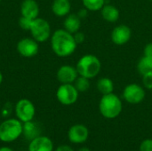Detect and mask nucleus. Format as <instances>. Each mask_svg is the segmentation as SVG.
I'll return each instance as SVG.
<instances>
[{
	"instance_id": "1",
	"label": "nucleus",
	"mask_w": 152,
	"mask_h": 151,
	"mask_svg": "<svg viewBox=\"0 0 152 151\" xmlns=\"http://www.w3.org/2000/svg\"><path fill=\"white\" fill-rule=\"evenodd\" d=\"M50 38L52 50L59 57L70 56L77 49V44L74 39L73 34L64 28L55 30Z\"/></svg>"
},
{
	"instance_id": "2",
	"label": "nucleus",
	"mask_w": 152,
	"mask_h": 151,
	"mask_svg": "<svg viewBox=\"0 0 152 151\" xmlns=\"http://www.w3.org/2000/svg\"><path fill=\"white\" fill-rule=\"evenodd\" d=\"M76 69L79 76L92 79L99 75L102 69V62L94 54H86L77 62Z\"/></svg>"
},
{
	"instance_id": "3",
	"label": "nucleus",
	"mask_w": 152,
	"mask_h": 151,
	"mask_svg": "<svg viewBox=\"0 0 152 151\" xmlns=\"http://www.w3.org/2000/svg\"><path fill=\"white\" fill-rule=\"evenodd\" d=\"M123 109L122 101L118 95L111 93L102 95L100 103L99 110L102 117L109 119H113L119 116Z\"/></svg>"
},
{
	"instance_id": "4",
	"label": "nucleus",
	"mask_w": 152,
	"mask_h": 151,
	"mask_svg": "<svg viewBox=\"0 0 152 151\" xmlns=\"http://www.w3.org/2000/svg\"><path fill=\"white\" fill-rule=\"evenodd\" d=\"M22 133L23 125L18 118L6 119L0 124V141L3 142H14Z\"/></svg>"
},
{
	"instance_id": "5",
	"label": "nucleus",
	"mask_w": 152,
	"mask_h": 151,
	"mask_svg": "<svg viewBox=\"0 0 152 151\" xmlns=\"http://www.w3.org/2000/svg\"><path fill=\"white\" fill-rule=\"evenodd\" d=\"M32 37L38 43L47 41L51 37V26L49 22L43 18H36L32 20L29 28Z\"/></svg>"
},
{
	"instance_id": "6",
	"label": "nucleus",
	"mask_w": 152,
	"mask_h": 151,
	"mask_svg": "<svg viewBox=\"0 0 152 151\" xmlns=\"http://www.w3.org/2000/svg\"><path fill=\"white\" fill-rule=\"evenodd\" d=\"M78 93L73 84H61L56 91V98L62 105L69 106L77 101Z\"/></svg>"
},
{
	"instance_id": "7",
	"label": "nucleus",
	"mask_w": 152,
	"mask_h": 151,
	"mask_svg": "<svg viewBox=\"0 0 152 151\" xmlns=\"http://www.w3.org/2000/svg\"><path fill=\"white\" fill-rule=\"evenodd\" d=\"M15 114L17 118L22 123L30 122L36 114L35 105L28 99H20L15 105Z\"/></svg>"
},
{
	"instance_id": "8",
	"label": "nucleus",
	"mask_w": 152,
	"mask_h": 151,
	"mask_svg": "<svg viewBox=\"0 0 152 151\" xmlns=\"http://www.w3.org/2000/svg\"><path fill=\"white\" fill-rule=\"evenodd\" d=\"M145 96L144 87L135 83L127 85L123 91V98L130 104L141 103L145 99Z\"/></svg>"
},
{
	"instance_id": "9",
	"label": "nucleus",
	"mask_w": 152,
	"mask_h": 151,
	"mask_svg": "<svg viewBox=\"0 0 152 151\" xmlns=\"http://www.w3.org/2000/svg\"><path fill=\"white\" fill-rule=\"evenodd\" d=\"M17 52L25 58H32L37 54L39 46L38 42H37L33 37H26L20 39L17 43L16 46Z\"/></svg>"
},
{
	"instance_id": "10",
	"label": "nucleus",
	"mask_w": 152,
	"mask_h": 151,
	"mask_svg": "<svg viewBox=\"0 0 152 151\" xmlns=\"http://www.w3.org/2000/svg\"><path fill=\"white\" fill-rule=\"evenodd\" d=\"M132 36V30L127 25H118L111 32V41L117 45L126 44Z\"/></svg>"
},
{
	"instance_id": "11",
	"label": "nucleus",
	"mask_w": 152,
	"mask_h": 151,
	"mask_svg": "<svg viewBox=\"0 0 152 151\" xmlns=\"http://www.w3.org/2000/svg\"><path fill=\"white\" fill-rule=\"evenodd\" d=\"M78 76L76 67L71 65H62L56 73V77L61 84H73Z\"/></svg>"
},
{
	"instance_id": "12",
	"label": "nucleus",
	"mask_w": 152,
	"mask_h": 151,
	"mask_svg": "<svg viewBox=\"0 0 152 151\" xmlns=\"http://www.w3.org/2000/svg\"><path fill=\"white\" fill-rule=\"evenodd\" d=\"M89 135V131L87 127L84 125H72L69 132H68V137L69 140L75 144H80L85 142Z\"/></svg>"
},
{
	"instance_id": "13",
	"label": "nucleus",
	"mask_w": 152,
	"mask_h": 151,
	"mask_svg": "<svg viewBox=\"0 0 152 151\" xmlns=\"http://www.w3.org/2000/svg\"><path fill=\"white\" fill-rule=\"evenodd\" d=\"M21 16L34 20L39 15V5L36 0H23L20 4Z\"/></svg>"
},
{
	"instance_id": "14",
	"label": "nucleus",
	"mask_w": 152,
	"mask_h": 151,
	"mask_svg": "<svg viewBox=\"0 0 152 151\" xmlns=\"http://www.w3.org/2000/svg\"><path fill=\"white\" fill-rule=\"evenodd\" d=\"M53 142L46 136H38L34 138L28 146V151H53Z\"/></svg>"
},
{
	"instance_id": "15",
	"label": "nucleus",
	"mask_w": 152,
	"mask_h": 151,
	"mask_svg": "<svg viewBox=\"0 0 152 151\" xmlns=\"http://www.w3.org/2000/svg\"><path fill=\"white\" fill-rule=\"evenodd\" d=\"M71 9L70 0H53L52 4V12L57 17H66L69 14Z\"/></svg>"
},
{
	"instance_id": "16",
	"label": "nucleus",
	"mask_w": 152,
	"mask_h": 151,
	"mask_svg": "<svg viewBox=\"0 0 152 151\" xmlns=\"http://www.w3.org/2000/svg\"><path fill=\"white\" fill-rule=\"evenodd\" d=\"M64 29L69 31L71 34H75L79 31L81 28V19L77 16V13H69L66 16L63 22Z\"/></svg>"
},
{
	"instance_id": "17",
	"label": "nucleus",
	"mask_w": 152,
	"mask_h": 151,
	"mask_svg": "<svg viewBox=\"0 0 152 151\" xmlns=\"http://www.w3.org/2000/svg\"><path fill=\"white\" fill-rule=\"evenodd\" d=\"M102 17L103 20H105L108 22H116L119 19V11L118 9L113 5V4H105L104 6L101 10Z\"/></svg>"
},
{
	"instance_id": "18",
	"label": "nucleus",
	"mask_w": 152,
	"mask_h": 151,
	"mask_svg": "<svg viewBox=\"0 0 152 151\" xmlns=\"http://www.w3.org/2000/svg\"><path fill=\"white\" fill-rule=\"evenodd\" d=\"M97 90L102 95L109 94L113 93L114 90V84L113 81L109 77H101L96 84Z\"/></svg>"
},
{
	"instance_id": "19",
	"label": "nucleus",
	"mask_w": 152,
	"mask_h": 151,
	"mask_svg": "<svg viewBox=\"0 0 152 151\" xmlns=\"http://www.w3.org/2000/svg\"><path fill=\"white\" fill-rule=\"evenodd\" d=\"M137 70L142 76L152 72V57L143 55L137 63Z\"/></svg>"
},
{
	"instance_id": "20",
	"label": "nucleus",
	"mask_w": 152,
	"mask_h": 151,
	"mask_svg": "<svg viewBox=\"0 0 152 151\" xmlns=\"http://www.w3.org/2000/svg\"><path fill=\"white\" fill-rule=\"evenodd\" d=\"M107 0H82L83 5L88 11L91 12H97L101 11L102 8L106 4Z\"/></svg>"
},
{
	"instance_id": "21",
	"label": "nucleus",
	"mask_w": 152,
	"mask_h": 151,
	"mask_svg": "<svg viewBox=\"0 0 152 151\" xmlns=\"http://www.w3.org/2000/svg\"><path fill=\"white\" fill-rule=\"evenodd\" d=\"M90 79L82 77V76H78L77 78L76 79V81L73 83V85H75V87L77 88V90L79 93H85L86 92L89 88H90Z\"/></svg>"
},
{
	"instance_id": "22",
	"label": "nucleus",
	"mask_w": 152,
	"mask_h": 151,
	"mask_svg": "<svg viewBox=\"0 0 152 151\" xmlns=\"http://www.w3.org/2000/svg\"><path fill=\"white\" fill-rule=\"evenodd\" d=\"M31 23H32V20L27 17L20 16V18L19 19V26L24 30H29Z\"/></svg>"
},
{
	"instance_id": "23",
	"label": "nucleus",
	"mask_w": 152,
	"mask_h": 151,
	"mask_svg": "<svg viewBox=\"0 0 152 151\" xmlns=\"http://www.w3.org/2000/svg\"><path fill=\"white\" fill-rule=\"evenodd\" d=\"M142 85L143 87L149 90L152 89V72L142 75Z\"/></svg>"
},
{
	"instance_id": "24",
	"label": "nucleus",
	"mask_w": 152,
	"mask_h": 151,
	"mask_svg": "<svg viewBox=\"0 0 152 151\" xmlns=\"http://www.w3.org/2000/svg\"><path fill=\"white\" fill-rule=\"evenodd\" d=\"M140 151H152V140L147 139L141 143Z\"/></svg>"
},
{
	"instance_id": "25",
	"label": "nucleus",
	"mask_w": 152,
	"mask_h": 151,
	"mask_svg": "<svg viewBox=\"0 0 152 151\" xmlns=\"http://www.w3.org/2000/svg\"><path fill=\"white\" fill-rule=\"evenodd\" d=\"M73 36H74V39H75V41H76V43L77 44H80L84 43V41L86 39L85 34L83 32H80V31L76 32L75 34H73Z\"/></svg>"
},
{
	"instance_id": "26",
	"label": "nucleus",
	"mask_w": 152,
	"mask_h": 151,
	"mask_svg": "<svg viewBox=\"0 0 152 151\" xmlns=\"http://www.w3.org/2000/svg\"><path fill=\"white\" fill-rule=\"evenodd\" d=\"M143 55L152 57V43H149L145 45L143 50Z\"/></svg>"
},
{
	"instance_id": "27",
	"label": "nucleus",
	"mask_w": 152,
	"mask_h": 151,
	"mask_svg": "<svg viewBox=\"0 0 152 151\" xmlns=\"http://www.w3.org/2000/svg\"><path fill=\"white\" fill-rule=\"evenodd\" d=\"M88 12H89V11H88L86 8H85V7H84V8H81V9L77 12V16L82 20V19L86 18V16L88 15Z\"/></svg>"
},
{
	"instance_id": "28",
	"label": "nucleus",
	"mask_w": 152,
	"mask_h": 151,
	"mask_svg": "<svg viewBox=\"0 0 152 151\" xmlns=\"http://www.w3.org/2000/svg\"><path fill=\"white\" fill-rule=\"evenodd\" d=\"M55 151H74L72 150L71 147L68 146V145H61V146H59L56 150Z\"/></svg>"
},
{
	"instance_id": "29",
	"label": "nucleus",
	"mask_w": 152,
	"mask_h": 151,
	"mask_svg": "<svg viewBox=\"0 0 152 151\" xmlns=\"http://www.w3.org/2000/svg\"><path fill=\"white\" fill-rule=\"evenodd\" d=\"M0 151H13L12 149L8 148V147H2L0 148Z\"/></svg>"
},
{
	"instance_id": "30",
	"label": "nucleus",
	"mask_w": 152,
	"mask_h": 151,
	"mask_svg": "<svg viewBox=\"0 0 152 151\" xmlns=\"http://www.w3.org/2000/svg\"><path fill=\"white\" fill-rule=\"evenodd\" d=\"M78 151H91L89 149H87V148H81V149H79Z\"/></svg>"
},
{
	"instance_id": "31",
	"label": "nucleus",
	"mask_w": 152,
	"mask_h": 151,
	"mask_svg": "<svg viewBox=\"0 0 152 151\" xmlns=\"http://www.w3.org/2000/svg\"><path fill=\"white\" fill-rule=\"evenodd\" d=\"M3 79H4V77H3L2 72L0 71V85H1V84H2V82H3Z\"/></svg>"
},
{
	"instance_id": "32",
	"label": "nucleus",
	"mask_w": 152,
	"mask_h": 151,
	"mask_svg": "<svg viewBox=\"0 0 152 151\" xmlns=\"http://www.w3.org/2000/svg\"><path fill=\"white\" fill-rule=\"evenodd\" d=\"M149 1H151V2H152V0H149Z\"/></svg>"
},
{
	"instance_id": "33",
	"label": "nucleus",
	"mask_w": 152,
	"mask_h": 151,
	"mask_svg": "<svg viewBox=\"0 0 152 151\" xmlns=\"http://www.w3.org/2000/svg\"><path fill=\"white\" fill-rule=\"evenodd\" d=\"M0 1H1V0H0Z\"/></svg>"
}]
</instances>
